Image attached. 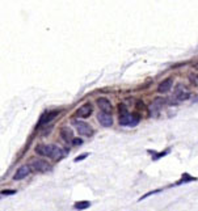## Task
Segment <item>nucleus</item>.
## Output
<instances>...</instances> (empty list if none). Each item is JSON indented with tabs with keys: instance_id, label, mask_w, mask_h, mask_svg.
I'll return each mask as SVG.
<instances>
[{
	"instance_id": "nucleus-8",
	"label": "nucleus",
	"mask_w": 198,
	"mask_h": 211,
	"mask_svg": "<svg viewBox=\"0 0 198 211\" xmlns=\"http://www.w3.org/2000/svg\"><path fill=\"white\" fill-rule=\"evenodd\" d=\"M174 96H176V98H178V101H184L189 98V92L185 91L182 84H177L176 89H174Z\"/></svg>"
},
{
	"instance_id": "nucleus-2",
	"label": "nucleus",
	"mask_w": 198,
	"mask_h": 211,
	"mask_svg": "<svg viewBox=\"0 0 198 211\" xmlns=\"http://www.w3.org/2000/svg\"><path fill=\"white\" fill-rule=\"evenodd\" d=\"M74 126L76 127L77 132L82 135H85V136H91L93 134L92 127L84 121H74Z\"/></svg>"
},
{
	"instance_id": "nucleus-14",
	"label": "nucleus",
	"mask_w": 198,
	"mask_h": 211,
	"mask_svg": "<svg viewBox=\"0 0 198 211\" xmlns=\"http://www.w3.org/2000/svg\"><path fill=\"white\" fill-rule=\"evenodd\" d=\"M194 180H197V178H195V177H190L188 173H184L182 174V178L178 181V184H182L184 181H194Z\"/></svg>"
},
{
	"instance_id": "nucleus-4",
	"label": "nucleus",
	"mask_w": 198,
	"mask_h": 211,
	"mask_svg": "<svg viewBox=\"0 0 198 211\" xmlns=\"http://www.w3.org/2000/svg\"><path fill=\"white\" fill-rule=\"evenodd\" d=\"M97 106L100 108L101 113H106L110 114L112 110H113V106H112V102L105 97H100L97 98Z\"/></svg>"
},
{
	"instance_id": "nucleus-21",
	"label": "nucleus",
	"mask_w": 198,
	"mask_h": 211,
	"mask_svg": "<svg viewBox=\"0 0 198 211\" xmlns=\"http://www.w3.org/2000/svg\"><path fill=\"white\" fill-rule=\"evenodd\" d=\"M82 143H83V140L79 139V138H75V139L72 140V144H75V146H79V144H82Z\"/></svg>"
},
{
	"instance_id": "nucleus-11",
	"label": "nucleus",
	"mask_w": 198,
	"mask_h": 211,
	"mask_svg": "<svg viewBox=\"0 0 198 211\" xmlns=\"http://www.w3.org/2000/svg\"><path fill=\"white\" fill-rule=\"evenodd\" d=\"M58 114V111H50V113H46L43 114L42 117H41V121H40V126H42V125H46L47 122L53 121V118Z\"/></svg>"
},
{
	"instance_id": "nucleus-13",
	"label": "nucleus",
	"mask_w": 198,
	"mask_h": 211,
	"mask_svg": "<svg viewBox=\"0 0 198 211\" xmlns=\"http://www.w3.org/2000/svg\"><path fill=\"white\" fill-rule=\"evenodd\" d=\"M91 206V202L89 201H82V202H76L74 205V208L75 210H85Z\"/></svg>"
},
{
	"instance_id": "nucleus-18",
	"label": "nucleus",
	"mask_w": 198,
	"mask_h": 211,
	"mask_svg": "<svg viewBox=\"0 0 198 211\" xmlns=\"http://www.w3.org/2000/svg\"><path fill=\"white\" fill-rule=\"evenodd\" d=\"M189 79H190V81L193 83V84H198V75H190L189 76Z\"/></svg>"
},
{
	"instance_id": "nucleus-17",
	"label": "nucleus",
	"mask_w": 198,
	"mask_h": 211,
	"mask_svg": "<svg viewBox=\"0 0 198 211\" xmlns=\"http://www.w3.org/2000/svg\"><path fill=\"white\" fill-rule=\"evenodd\" d=\"M118 109H119V114H125V113H129L126 109V106L123 105V104H119L118 105Z\"/></svg>"
},
{
	"instance_id": "nucleus-12",
	"label": "nucleus",
	"mask_w": 198,
	"mask_h": 211,
	"mask_svg": "<svg viewBox=\"0 0 198 211\" xmlns=\"http://www.w3.org/2000/svg\"><path fill=\"white\" fill-rule=\"evenodd\" d=\"M130 122H131V114L129 113L119 114V123L122 126H130Z\"/></svg>"
},
{
	"instance_id": "nucleus-1",
	"label": "nucleus",
	"mask_w": 198,
	"mask_h": 211,
	"mask_svg": "<svg viewBox=\"0 0 198 211\" xmlns=\"http://www.w3.org/2000/svg\"><path fill=\"white\" fill-rule=\"evenodd\" d=\"M36 153L50 157L53 160H59L64 156L63 150L55 144H37L36 146Z\"/></svg>"
},
{
	"instance_id": "nucleus-15",
	"label": "nucleus",
	"mask_w": 198,
	"mask_h": 211,
	"mask_svg": "<svg viewBox=\"0 0 198 211\" xmlns=\"http://www.w3.org/2000/svg\"><path fill=\"white\" fill-rule=\"evenodd\" d=\"M139 123V116L138 114H131V122H130V126H137Z\"/></svg>"
},
{
	"instance_id": "nucleus-7",
	"label": "nucleus",
	"mask_w": 198,
	"mask_h": 211,
	"mask_svg": "<svg viewBox=\"0 0 198 211\" xmlns=\"http://www.w3.org/2000/svg\"><path fill=\"white\" fill-rule=\"evenodd\" d=\"M97 119L100 122L101 126L104 127H110L113 125V118H112L110 114H106V113H100L97 116Z\"/></svg>"
},
{
	"instance_id": "nucleus-9",
	"label": "nucleus",
	"mask_w": 198,
	"mask_h": 211,
	"mask_svg": "<svg viewBox=\"0 0 198 211\" xmlns=\"http://www.w3.org/2000/svg\"><path fill=\"white\" fill-rule=\"evenodd\" d=\"M172 85H173V80H172V77H168V79H165L164 81H161L160 84H159L158 87V92L159 93H167L171 91Z\"/></svg>"
},
{
	"instance_id": "nucleus-20",
	"label": "nucleus",
	"mask_w": 198,
	"mask_h": 211,
	"mask_svg": "<svg viewBox=\"0 0 198 211\" xmlns=\"http://www.w3.org/2000/svg\"><path fill=\"white\" fill-rule=\"evenodd\" d=\"M88 155H89V153H83L82 156H77V157H75V161H82V160H84L85 157H88Z\"/></svg>"
},
{
	"instance_id": "nucleus-10",
	"label": "nucleus",
	"mask_w": 198,
	"mask_h": 211,
	"mask_svg": "<svg viewBox=\"0 0 198 211\" xmlns=\"http://www.w3.org/2000/svg\"><path fill=\"white\" fill-rule=\"evenodd\" d=\"M61 136H62V139H63L64 142H67V143L72 142V140L75 139L74 132H72V130L70 129V127H62L61 129Z\"/></svg>"
},
{
	"instance_id": "nucleus-3",
	"label": "nucleus",
	"mask_w": 198,
	"mask_h": 211,
	"mask_svg": "<svg viewBox=\"0 0 198 211\" xmlns=\"http://www.w3.org/2000/svg\"><path fill=\"white\" fill-rule=\"evenodd\" d=\"M30 168H32L34 172H41V173H42V172H47L49 169H50V165H49L47 161L38 159V160H33L32 161Z\"/></svg>"
},
{
	"instance_id": "nucleus-19",
	"label": "nucleus",
	"mask_w": 198,
	"mask_h": 211,
	"mask_svg": "<svg viewBox=\"0 0 198 211\" xmlns=\"http://www.w3.org/2000/svg\"><path fill=\"white\" fill-rule=\"evenodd\" d=\"M160 190H152V192H150V193H147V194H144L143 197H140L139 198V201H142V199H144V198H147V197H150V195H152V194H155V193H159Z\"/></svg>"
},
{
	"instance_id": "nucleus-16",
	"label": "nucleus",
	"mask_w": 198,
	"mask_h": 211,
	"mask_svg": "<svg viewBox=\"0 0 198 211\" xmlns=\"http://www.w3.org/2000/svg\"><path fill=\"white\" fill-rule=\"evenodd\" d=\"M16 193V190H1V195H13Z\"/></svg>"
},
{
	"instance_id": "nucleus-5",
	"label": "nucleus",
	"mask_w": 198,
	"mask_h": 211,
	"mask_svg": "<svg viewBox=\"0 0 198 211\" xmlns=\"http://www.w3.org/2000/svg\"><path fill=\"white\" fill-rule=\"evenodd\" d=\"M30 169H32V168H30V165H21L20 168H17L16 173L13 174V180H16V181L24 180L25 177L30 173Z\"/></svg>"
},
{
	"instance_id": "nucleus-6",
	"label": "nucleus",
	"mask_w": 198,
	"mask_h": 211,
	"mask_svg": "<svg viewBox=\"0 0 198 211\" xmlns=\"http://www.w3.org/2000/svg\"><path fill=\"white\" fill-rule=\"evenodd\" d=\"M76 114L80 117V118H88V117L92 114V104L87 102L84 105H82L79 109H77Z\"/></svg>"
}]
</instances>
